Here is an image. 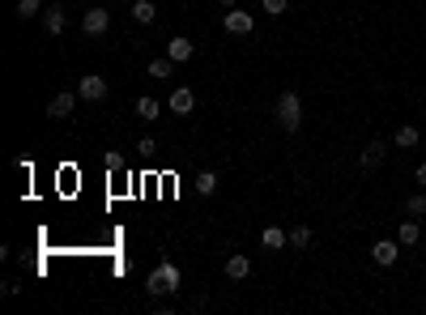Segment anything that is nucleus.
Listing matches in <instances>:
<instances>
[{"mask_svg": "<svg viewBox=\"0 0 426 315\" xmlns=\"http://www.w3.org/2000/svg\"><path fill=\"white\" fill-rule=\"evenodd\" d=\"M154 150H158L154 136H141V141H137V154H154Z\"/></svg>", "mask_w": 426, "mask_h": 315, "instance_id": "b1692460", "label": "nucleus"}, {"mask_svg": "<svg viewBox=\"0 0 426 315\" xmlns=\"http://www.w3.org/2000/svg\"><path fill=\"white\" fill-rule=\"evenodd\" d=\"M192 52H196V43H192V39H184V34H175V39L166 43V56H171L175 64H184V60H192Z\"/></svg>", "mask_w": 426, "mask_h": 315, "instance_id": "9d476101", "label": "nucleus"}, {"mask_svg": "<svg viewBox=\"0 0 426 315\" xmlns=\"http://www.w3.org/2000/svg\"><path fill=\"white\" fill-rule=\"evenodd\" d=\"M286 9H290V0H264V13L269 17H282Z\"/></svg>", "mask_w": 426, "mask_h": 315, "instance_id": "5701e85b", "label": "nucleus"}, {"mask_svg": "<svg viewBox=\"0 0 426 315\" xmlns=\"http://www.w3.org/2000/svg\"><path fill=\"white\" fill-rule=\"evenodd\" d=\"M158 17V9H154V0H133V21H141V26H149V21Z\"/></svg>", "mask_w": 426, "mask_h": 315, "instance_id": "f3484780", "label": "nucleus"}, {"mask_svg": "<svg viewBox=\"0 0 426 315\" xmlns=\"http://www.w3.org/2000/svg\"><path fill=\"white\" fill-rule=\"evenodd\" d=\"M217 192V171H200L196 175V196H213Z\"/></svg>", "mask_w": 426, "mask_h": 315, "instance_id": "a211bd4d", "label": "nucleus"}, {"mask_svg": "<svg viewBox=\"0 0 426 315\" xmlns=\"http://www.w3.org/2000/svg\"><path fill=\"white\" fill-rule=\"evenodd\" d=\"M137 115L145 119V124H154V119H162V103L145 94V99H137Z\"/></svg>", "mask_w": 426, "mask_h": 315, "instance_id": "dca6fc26", "label": "nucleus"}, {"mask_svg": "<svg viewBox=\"0 0 426 315\" xmlns=\"http://www.w3.org/2000/svg\"><path fill=\"white\" fill-rule=\"evenodd\" d=\"M77 103H81V94H77V90H60L56 99L47 103V115H52V119H68Z\"/></svg>", "mask_w": 426, "mask_h": 315, "instance_id": "423d86ee", "label": "nucleus"}, {"mask_svg": "<svg viewBox=\"0 0 426 315\" xmlns=\"http://www.w3.org/2000/svg\"><path fill=\"white\" fill-rule=\"evenodd\" d=\"M388 158V145L384 141H367V150L358 154V162H362V171H375V166H380Z\"/></svg>", "mask_w": 426, "mask_h": 315, "instance_id": "1a4fd4ad", "label": "nucleus"}, {"mask_svg": "<svg viewBox=\"0 0 426 315\" xmlns=\"http://www.w3.org/2000/svg\"><path fill=\"white\" fill-rule=\"evenodd\" d=\"M418 141H422V132H418L414 124H400V128H396V136H392V145H396V150H414Z\"/></svg>", "mask_w": 426, "mask_h": 315, "instance_id": "2eb2a0df", "label": "nucleus"}, {"mask_svg": "<svg viewBox=\"0 0 426 315\" xmlns=\"http://www.w3.org/2000/svg\"><path fill=\"white\" fill-rule=\"evenodd\" d=\"M180 285H184V273H180V264H171V260H162L158 269L149 273V281H145V289H149L154 298H158V294H175Z\"/></svg>", "mask_w": 426, "mask_h": 315, "instance_id": "f257e3e1", "label": "nucleus"}, {"mask_svg": "<svg viewBox=\"0 0 426 315\" xmlns=\"http://www.w3.org/2000/svg\"><path fill=\"white\" fill-rule=\"evenodd\" d=\"M414 179H418V183L426 187V162H422V166H418V171H414Z\"/></svg>", "mask_w": 426, "mask_h": 315, "instance_id": "a878e982", "label": "nucleus"}, {"mask_svg": "<svg viewBox=\"0 0 426 315\" xmlns=\"http://www.w3.org/2000/svg\"><path fill=\"white\" fill-rule=\"evenodd\" d=\"M290 243V230H282V226H264V234H260V247L264 252H282Z\"/></svg>", "mask_w": 426, "mask_h": 315, "instance_id": "f8f14e48", "label": "nucleus"}, {"mask_svg": "<svg viewBox=\"0 0 426 315\" xmlns=\"http://www.w3.org/2000/svg\"><path fill=\"white\" fill-rule=\"evenodd\" d=\"M247 273H252V260L235 252V256L226 260V277H231V281H247Z\"/></svg>", "mask_w": 426, "mask_h": 315, "instance_id": "4468645a", "label": "nucleus"}, {"mask_svg": "<svg viewBox=\"0 0 426 315\" xmlns=\"http://www.w3.org/2000/svg\"><path fill=\"white\" fill-rule=\"evenodd\" d=\"M278 124H282L286 132H298V128H303V103H298L294 90H286L282 99H278Z\"/></svg>", "mask_w": 426, "mask_h": 315, "instance_id": "f03ea898", "label": "nucleus"}, {"mask_svg": "<svg viewBox=\"0 0 426 315\" xmlns=\"http://www.w3.org/2000/svg\"><path fill=\"white\" fill-rule=\"evenodd\" d=\"M81 30H86L90 39L107 34V30H111V13H107V9H98V5H94V9H86V13H81Z\"/></svg>", "mask_w": 426, "mask_h": 315, "instance_id": "7ed1b4c3", "label": "nucleus"}, {"mask_svg": "<svg viewBox=\"0 0 426 315\" xmlns=\"http://www.w3.org/2000/svg\"><path fill=\"white\" fill-rule=\"evenodd\" d=\"M171 115H192V107H196V94L188 90V85H180V90H171Z\"/></svg>", "mask_w": 426, "mask_h": 315, "instance_id": "6e6552de", "label": "nucleus"}, {"mask_svg": "<svg viewBox=\"0 0 426 315\" xmlns=\"http://www.w3.org/2000/svg\"><path fill=\"white\" fill-rule=\"evenodd\" d=\"M103 162H107V171H119V166H124V158H119V154H107Z\"/></svg>", "mask_w": 426, "mask_h": 315, "instance_id": "393cba45", "label": "nucleus"}, {"mask_svg": "<svg viewBox=\"0 0 426 315\" xmlns=\"http://www.w3.org/2000/svg\"><path fill=\"white\" fill-rule=\"evenodd\" d=\"M47 9V0H17V17L26 21V17H39Z\"/></svg>", "mask_w": 426, "mask_h": 315, "instance_id": "412c9836", "label": "nucleus"}, {"mask_svg": "<svg viewBox=\"0 0 426 315\" xmlns=\"http://www.w3.org/2000/svg\"><path fill=\"white\" fill-rule=\"evenodd\" d=\"M290 247H298V252L311 247V230H307V226H294V230H290Z\"/></svg>", "mask_w": 426, "mask_h": 315, "instance_id": "4be33fe9", "label": "nucleus"}, {"mask_svg": "<svg viewBox=\"0 0 426 315\" xmlns=\"http://www.w3.org/2000/svg\"><path fill=\"white\" fill-rule=\"evenodd\" d=\"M175 72V60L171 56H158V60H149V77H158V81H166Z\"/></svg>", "mask_w": 426, "mask_h": 315, "instance_id": "6ab92c4d", "label": "nucleus"}, {"mask_svg": "<svg viewBox=\"0 0 426 315\" xmlns=\"http://www.w3.org/2000/svg\"><path fill=\"white\" fill-rule=\"evenodd\" d=\"M422 238V226H418V217H405V222H400V230H396V243L400 247H414Z\"/></svg>", "mask_w": 426, "mask_h": 315, "instance_id": "ddd939ff", "label": "nucleus"}, {"mask_svg": "<svg viewBox=\"0 0 426 315\" xmlns=\"http://www.w3.org/2000/svg\"><path fill=\"white\" fill-rule=\"evenodd\" d=\"M405 217H426V192H414V196H405Z\"/></svg>", "mask_w": 426, "mask_h": 315, "instance_id": "aec40b11", "label": "nucleus"}, {"mask_svg": "<svg viewBox=\"0 0 426 315\" xmlns=\"http://www.w3.org/2000/svg\"><path fill=\"white\" fill-rule=\"evenodd\" d=\"M222 26H226V34H252V30H256V17L243 13V9H226Z\"/></svg>", "mask_w": 426, "mask_h": 315, "instance_id": "0eeeda50", "label": "nucleus"}, {"mask_svg": "<svg viewBox=\"0 0 426 315\" xmlns=\"http://www.w3.org/2000/svg\"><path fill=\"white\" fill-rule=\"evenodd\" d=\"M43 26H47V34H64L68 13H64L60 5H47V9H43Z\"/></svg>", "mask_w": 426, "mask_h": 315, "instance_id": "9b49d317", "label": "nucleus"}, {"mask_svg": "<svg viewBox=\"0 0 426 315\" xmlns=\"http://www.w3.org/2000/svg\"><path fill=\"white\" fill-rule=\"evenodd\" d=\"M217 5H226V9H235V0H217Z\"/></svg>", "mask_w": 426, "mask_h": 315, "instance_id": "bb28decb", "label": "nucleus"}, {"mask_svg": "<svg viewBox=\"0 0 426 315\" xmlns=\"http://www.w3.org/2000/svg\"><path fill=\"white\" fill-rule=\"evenodd\" d=\"M77 94H81V103H103V99H107V77L90 72V77L77 81Z\"/></svg>", "mask_w": 426, "mask_h": 315, "instance_id": "20e7f679", "label": "nucleus"}, {"mask_svg": "<svg viewBox=\"0 0 426 315\" xmlns=\"http://www.w3.org/2000/svg\"><path fill=\"white\" fill-rule=\"evenodd\" d=\"M396 256H400V243H396V238H375V243H371V260L380 264V269H392Z\"/></svg>", "mask_w": 426, "mask_h": 315, "instance_id": "39448f33", "label": "nucleus"}]
</instances>
